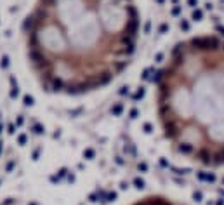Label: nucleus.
<instances>
[{
	"instance_id": "f257e3e1",
	"label": "nucleus",
	"mask_w": 224,
	"mask_h": 205,
	"mask_svg": "<svg viewBox=\"0 0 224 205\" xmlns=\"http://www.w3.org/2000/svg\"><path fill=\"white\" fill-rule=\"evenodd\" d=\"M139 28L136 0H37L23 24L26 59L47 92L89 94L129 66Z\"/></svg>"
},
{
	"instance_id": "f03ea898",
	"label": "nucleus",
	"mask_w": 224,
	"mask_h": 205,
	"mask_svg": "<svg viewBox=\"0 0 224 205\" xmlns=\"http://www.w3.org/2000/svg\"><path fill=\"white\" fill-rule=\"evenodd\" d=\"M155 108L175 153L203 167L224 165V35L189 37L156 75Z\"/></svg>"
},
{
	"instance_id": "7ed1b4c3",
	"label": "nucleus",
	"mask_w": 224,
	"mask_h": 205,
	"mask_svg": "<svg viewBox=\"0 0 224 205\" xmlns=\"http://www.w3.org/2000/svg\"><path fill=\"white\" fill-rule=\"evenodd\" d=\"M129 205H179V204L163 195H146L143 198L134 200L132 204H129Z\"/></svg>"
}]
</instances>
